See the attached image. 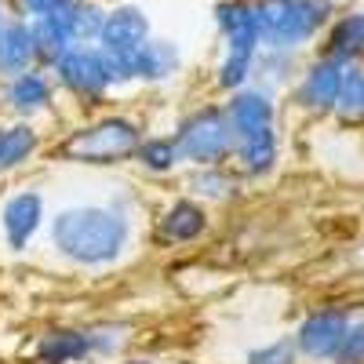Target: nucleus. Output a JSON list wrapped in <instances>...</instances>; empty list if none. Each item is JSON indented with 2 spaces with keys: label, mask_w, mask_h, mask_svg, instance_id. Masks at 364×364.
Returning <instances> with one entry per match:
<instances>
[{
  "label": "nucleus",
  "mask_w": 364,
  "mask_h": 364,
  "mask_svg": "<svg viewBox=\"0 0 364 364\" xmlns=\"http://www.w3.org/2000/svg\"><path fill=\"white\" fill-rule=\"evenodd\" d=\"M48 252L77 273H109L139 248V219L113 211L106 200H70L48 215Z\"/></svg>",
  "instance_id": "f257e3e1"
},
{
  "label": "nucleus",
  "mask_w": 364,
  "mask_h": 364,
  "mask_svg": "<svg viewBox=\"0 0 364 364\" xmlns=\"http://www.w3.org/2000/svg\"><path fill=\"white\" fill-rule=\"evenodd\" d=\"M146 135V124L128 109H99L70 124L63 135L48 142V157L55 164H73L91 171L128 168Z\"/></svg>",
  "instance_id": "f03ea898"
},
{
  "label": "nucleus",
  "mask_w": 364,
  "mask_h": 364,
  "mask_svg": "<svg viewBox=\"0 0 364 364\" xmlns=\"http://www.w3.org/2000/svg\"><path fill=\"white\" fill-rule=\"evenodd\" d=\"M262 48L302 51L336 18V0H255Z\"/></svg>",
  "instance_id": "7ed1b4c3"
},
{
  "label": "nucleus",
  "mask_w": 364,
  "mask_h": 364,
  "mask_svg": "<svg viewBox=\"0 0 364 364\" xmlns=\"http://www.w3.org/2000/svg\"><path fill=\"white\" fill-rule=\"evenodd\" d=\"M171 139L182 154L186 168H208V164H233V128L223 102H197L182 109L171 124Z\"/></svg>",
  "instance_id": "20e7f679"
},
{
  "label": "nucleus",
  "mask_w": 364,
  "mask_h": 364,
  "mask_svg": "<svg viewBox=\"0 0 364 364\" xmlns=\"http://www.w3.org/2000/svg\"><path fill=\"white\" fill-rule=\"evenodd\" d=\"M55 84H58V95H66L73 106L80 109H102L117 91L109 84L106 73V58L99 51V44H73L70 51H63L48 66Z\"/></svg>",
  "instance_id": "39448f33"
},
{
  "label": "nucleus",
  "mask_w": 364,
  "mask_h": 364,
  "mask_svg": "<svg viewBox=\"0 0 364 364\" xmlns=\"http://www.w3.org/2000/svg\"><path fill=\"white\" fill-rule=\"evenodd\" d=\"M48 193L37 182H26V186H15L0 197V248L8 255L22 259L37 248V240L48 230Z\"/></svg>",
  "instance_id": "423d86ee"
},
{
  "label": "nucleus",
  "mask_w": 364,
  "mask_h": 364,
  "mask_svg": "<svg viewBox=\"0 0 364 364\" xmlns=\"http://www.w3.org/2000/svg\"><path fill=\"white\" fill-rule=\"evenodd\" d=\"M208 233H211V208H204L186 193H171L154 211V223H149V240L168 252L197 248Z\"/></svg>",
  "instance_id": "0eeeda50"
},
{
  "label": "nucleus",
  "mask_w": 364,
  "mask_h": 364,
  "mask_svg": "<svg viewBox=\"0 0 364 364\" xmlns=\"http://www.w3.org/2000/svg\"><path fill=\"white\" fill-rule=\"evenodd\" d=\"M58 109V84L48 66H29L26 73L0 80V113L8 120H29V124H44Z\"/></svg>",
  "instance_id": "6e6552de"
},
{
  "label": "nucleus",
  "mask_w": 364,
  "mask_h": 364,
  "mask_svg": "<svg viewBox=\"0 0 364 364\" xmlns=\"http://www.w3.org/2000/svg\"><path fill=\"white\" fill-rule=\"evenodd\" d=\"M353 324V314L343 306H321L310 310L291 331V343L299 350V360H310V364H331L346 339V331Z\"/></svg>",
  "instance_id": "1a4fd4ad"
},
{
  "label": "nucleus",
  "mask_w": 364,
  "mask_h": 364,
  "mask_svg": "<svg viewBox=\"0 0 364 364\" xmlns=\"http://www.w3.org/2000/svg\"><path fill=\"white\" fill-rule=\"evenodd\" d=\"M343 77H346L343 63L317 55L314 63H306L299 70V77L291 84V102L302 113L331 117V113H336V102H339V91H343Z\"/></svg>",
  "instance_id": "9d476101"
},
{
  "label": "nucleus",
  "mask_w": 364,
  "mask_h": 364,
  "mask_svg": "<svg viewBox=\"0 0 364 364\" xmlns=\"http://www.w3.org/2000/svg\"><path fill=\"white\" fill-rule=\"evenodd\" d=\"M149 37H154V18H149V11L142 4H135V0H120V4H109V11H106L99 48L135 63L139 48Z\"/></svg>",
  "instance_id": "9b49d317"
},
{
  "label": "nucleus",
  "mask_w": 364,
  "mask_h": 364,
  "mask_svg": "<svg viewBox=\"0 0 364 364\" xmlns=\"http://www.w3.org/2000/svg\"><path fill=\"white\" fill-rule=\"evenodd\" d=\"M248 182L237 175L233 164H208V168H182L178 171V193L200 200L204 208H226L245 197Z\"/></svg>",
  "instance_id": "f8f14e48"
},
{
  "label": "nucleus",
  "mask_w": 364,
  "mask_h": 364,
  "mask_svg": "<svg viewBox=\"0 0 364 364\" xmlns=\"http://www.w3.org/2000/svg\"><path fill=\"white\" fill-rule=\"evenodd\" d=\"M48 142H51V135L44 132V124L0 120V182L26 171L41 157H48Z\"/></svg>",
  "instance_id": "ddd939ff"
},
{
  "label": "nucleus",
  "mask_w": 364,
  "mask_h": 364,
  "mask_svg": "<svg viewBox=\"0 0 364 364\" xmlns=\"http://www.w3.org/2000/svg\"><path fill=\"white\" fill-rule=\"evenodd\" d=\"M223 106H226V117H230L233 139H248V135H259V132H269V128H281L277 124V95H269V91H262L255 84L226 95Z\"/></svg>",
  "instance_id": "4468645a"
},
{
  "label": "nucleus",
  "mask_w": 364,
  "mask_h": 364,
  "mask_svg": "<svg viewBox=\"0 0 364 364\" xmlns=\"http://www.w3.org/2000/svg\"><path fill=\"white\" fill-rule=\"evenodd\" d=\"M223 51H240V55H259L262 37H259V18H255V0H215L211 8Z\"/></svg>",
  "instance_id": "2eb2a0df"
},
{
  "label": "nucleus",
  "mask_w": 364,
  "mask_h": 364,
  "mask_svg": "<svg viewBox=\"0 0 364 364\" xmlns=\"http://www.w3.org/2000/svg\"><path fill=\"white\" fill-rule=\"evenodd\" d=\"M29 364H87V336L84 324H48L26 346Z\"/></svg>",
  "instance_id": "dca6fc26"
},
{
  "label": "nucleus",
  "mask_w": 364,
  "mask_h": 364,
  "mask_svg": "<svg viewBox=\"0 0 364 364\" xmlns=\"http://www.w3.org/2000/svg\"><path fill=\"white\" fill-rule=\"evenodd\" d=\"M182 70H186V55H182V48L171 37L154 33L135 55V84H142V87H164V84L178 80Z\"/></svg>",
  "instance_id": "f3484780"
},
{
  "label": "nucleus",
  "mask_w": 364,
  "mask_h": 364,
  "mask_svg": "<svg viewBox=\"0 0 364 364\" xmlns=\"http://www.w3.org/2000/svg\"><path fill=\"white\" fill-rule=\"evenodd\" d=\"M37 63V44H33V26L22 15H4L0 18V80H11L26 73Z\"/></svg>",
  "instance_id": "a211bd4d"
},
{
  "label": "nucleus",
  "mask_w": 364,
  "mask_h": 364,
  "mask_svg": "<svg viewBox=\"0 0 364 364\" xmlns=\"http://www.w3.org/2000/svg\"><path fill=\"white\" fill-rule=\"evenodd\" d=\"M132 168L149 182H164V178H178V171L186 164H182V154L171 132H146L132 157Z\"/></svg>",
  "instance_id": "6ab92c4d"
},
{
  "label": "nucleus",
  "mask_w": 364,
  "mask_h": 364,
  "mask_svg": "<svg viewBox=\"0 0 364 364\" xmlns=\"http://www.w3.org/2000/svg\"><path fill=\"white\" fill-rule=\"evenodd\" d=\"M84 336H87V350L91 360H106L113 364L117 357H124L135 350L139 343V328L128 317H95L84 324Z\"/></svg>",
  "instance_id": "aec40b11"
},
{
  "label": "nucleus",
  "mask_w": 364,
  "mask_h": 364,
  "mask_svg": "<svg viewBox=\"0 0 364 364\" xmlns=\"http://www.w3.org/2000/svg\"><path fill=\"white\" fill-rule=\"evenodd\" d=\"M324 58H336L343 66H353L364 58V11H346L336 15L324 29V44H321Z\"/></svg>",
  "instance_id": "412c9836"
},
{
  "label": "nucleus",
  "mask_w": 364,
  "mask_h": 364,
  "mask_svg": "<svg viewBox=\"0 0 364 364\" xmlns=\"http://www.w3.org/2000/svg\"><path fill=\"white\" fill-rule=\"evenodd\" d=\"M299 70H302V66H299V55H295V51L262 48V51L255 55V77H252V84L262 87V91H269V95H277V87L295 84Z\"/></svg>",
  "instance_id": "4be33fe9"
},
{
  "label": "nucleus",
  "mask_w": 364,
  "mask_h": 364,
  "mask_svg": "<svg viewBox=\"0 0 364 364\" xmlns=\"http://www.w3.org/2000/svg\"><path fill=\"white\" fill-rule=\"evenodd\" d=\"M33 44H37V63L41 66H51L63 51H70L77 41H73V29L66 22V15H55V18H33Z\"/></svg>",
  "instance_id": "5701e85b"
},
{
  "label": "nucleus",
  "mask_w": 364,
  "mask_h": 364,
  "mask_svg": "<svg viewBox=\"0 0 364 364\" xmlns=\"http://www.w3.org/2000/svg\"><path fill=\"white\" fill-rule=\"evenodd\" d=\"M106 11H109V4H102V0H77L66 15V22L73 29V41L77 44H99Z\"/></svg>",
  "instance_id": "b1692460"
},
{
  "label": "nucleus",
  "mask_w": 364,
  "mask_h": 364,
  "mask_svg": "<svg viewBox=\"0 0 364 364\" xmlns=\"http://www.w3.org/2000/svg\"><path fill=\"white\" fill-rule=\"evenodd\" d=\"M331 117H339L343 124H364V66L360 63L346 66L343 91H339V102Z\"/></svg>",
  "instance_id": "393cba45"
},
{
  "label": "nucleus",
  "mask_w": 364,
  "mask_h": 364,
  "mask_svg": "<svg viewBox=\"0 0 364 364\" xmlns=\"http://www.w3.org/2000/svg\"><path fill=\"white\" fill-rule=\"evenodd\" d=\"M255 77V55H240V51H223L219 66H215V87L223 95H233V91L248 87Z\"/></svg>",
  "instance_id": "a878e982"
},
{
  "label": "nucleus",
  "mask_w": 364,
  "mask_h": 364,
  "mask_svg": "<svg viewBox=\"0 0 364 364\" xmlns=\"http://www.w3.org/2000/svg\"><path fill=\"white\" fill-rule=\"evenodd\" d=\"M245 364H299V350L291 336H277L269 343H259L245 353Z\"/></svg>",
  "instance_id": "bb28decb"
},
{
  "label": "nucleus",
  "mask_w": 364,
  "mask_h": 364,
  "mask_svg": "<svg viewBox=\"0 0 364 364\" xmlns=\"http://www.w3.org/2000/svg\"><path fill=\"white\" fill-rule=\"evenodd\" d=\"M77 0H8V11L22 18H55V15H70Z\"/></svg>",
  "instance_id": "cd10ccee"
},
{
  "label": "nucleus",
  "mask_w": 364,
  "mask_h": 364,
  "mask_svg": "<svg viewBox=\"0 0 364 364\" xmlns=\"http://www.w3.org/2000/svg\"><path fill=\"white\" fill-rule=\"evenodd\" d=\"M331 364H364V317L350 324L346 339H343V346H339Z\"/></svg>",
  "instance_id": "c85d7f7f"
},
{
  "label": "nucleus",
  "mask_w": 364,
  "mask_h": 364,
  "mask_svg": "<svg viewBox=\"0 0 364 364\" xmlns=\"http://www.w3.org/2000/svg\"><path fill=\"white\" fill-rule=\"evenodd\" d=\"M113 364H161V357H154V353H124V357H117Z\"/></svg>",
  "instance_id": "c756f323"
},
{
  "label": "nucleus",
  "mask_w": 364,
  "mask_h": 364,
  "mask_svg": "<svg viewBox=\"0 0 364 364\" xmlns=\"http://www.w3.org/2000/svg\"><path fill=\"white\" fill-rule=\"evenodd\" d=\"M4 15H11V11H8V0H0V18H4Z\"/></svg>",
  "instance_id": "7c9ffc66"
},
{
  "label": "nucleus",
  "mask_w": 364,
  "mask_h": 364,
  "mask_svg": "<svg viewBox=\"0 0 364 364\" xmlns=\"http://www.w3.org/2000/svg\"><path fill=\"white\" fill-rule=\"evenodd\" d=\"M87 364H106V360H87Z\"/></svg>",
  "instance_id": "2f4dec72"
}]
</instances>
